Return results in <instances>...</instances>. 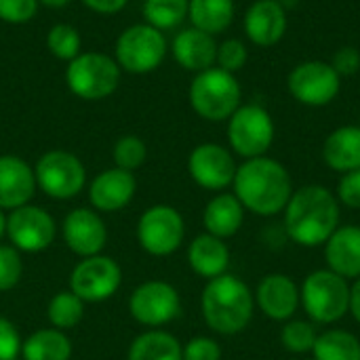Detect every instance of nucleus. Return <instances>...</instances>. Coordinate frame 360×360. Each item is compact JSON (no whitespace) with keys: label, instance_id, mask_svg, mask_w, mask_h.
<instances>
[{"label":"nucleus","instance_id":"1","mask_svg":"<svg viewBox=\"0 0 360 360\" xmlns=\"http://www.w3.org/2000/svg\"><path fill=\"white\" fill-rule=\"evenodd\" d=\"M285 232L300 247H323L340 228L342 205L338 196L319 184L293 190L285 207Z\"/></svg>","mask_w":360,"mask_h":360},{"label":"nucleus","instance_id":"2","mask_svg":"<svg viewBox=\"0 0 360 360\" xmlns=\"http://www.w3.org/2000/svg\"><path fill=\"white\" fill-rule=\"evenodd\" d=\"M232 188L245 211L259 217H274L285 211L293 194V179L283 162L259 156L245 160L236 169Z\"/></svg>","mask_w":360,"mask_h":360},{"label":"nucleus","instance_id":"3","mask_svg":"<svg viewBox=\"0 0 360 360\" xmlns=\"http://www.w3.org/2000/svg\"><path fill=\"white\" fill-rule=\"evenodd\" d=\"M200 312L211 331L236 335L249 327L255 312V297L245 281L226 272L207 281L200 297Z\"/></svg>","mask_w":360,"mask_h":360},{"label":"nucleus","instance_id":"4","mask_svg":"<svg viewBox=\"0 0 360 360\" xmlns=\"http://www.w3.org/2000/svg\"><path fill=\"white\" fill-rule=\"evenodd\" d=\"M300 300L314 325H333L350 312V285L344 276L321 268L306 276Z\"/></svg>","mask_w":360,"mask_h":360},{"label":"nucleus","instance_id":"5","mask_svg":"<svg viewBox=\"0 0 360 360\" xmlns=\"http://www.w3.org/2000/svg\"><path fill=\"white\" fill-rule=\"evenodd\" d=\"M240 84L234 74L221 68H209L198 72L190 84L192 110L211 122L228 120L240 108Z\"/></svg>","mask_w":360,"mask_h":360},{"label":"nucleus","instance_id":"6","mask_svg":"<svg viewBox=\"0 0 360 360\" xmlns=\"http://www.w3.org/2000/svg\"><path fill=\"white\" fill-rule=\"evenodd\" d=\"M70 91L86 101L110 97L120 84V65L103 53H80L65 70Z\"/></svg>","mask_w":360,"mask_h":360},{"label":"nucleus","instance_id":"7","mask_svg":"<svg viewBox=\"0 0 360 360\" xmlns=\"http://www.w3.org/2000/svg\"><path fill=\"white\" fill-rule=\"evenodd\" d=\"M274 135L276 127L270 112L257 103L240 105L228 118L230 148L245 160L266 156V152L272 148Z\"/></svg>","mask_w":360,"mask_h":360},{"label":"nucleus","instance_id":"8","mask_svg":"<svg viewBox=\"0 0 360 360\" xmlns=\"http://www.w3.org/2000/svg\"><path fill=\"white\" fill-rule=\"evenodd\" d=\"M36 186L55 200H70L84 190L86 169L80 158L65 150L42 154L34 167Z\"/></svg>","mask_w":360,"mask_h":360},{"label":"nucleus","instance_id":"9","mask_svg":"<svg viewBox=\"0 0 360 360\" xmlns=\"http://www.w3.org/2000/svg\"><path fill=\"white\" fill-rule=\"evenodd\" d=\"M167 55L165 34L148 23L127 27L116 40V63L131 74L154 72Z\"/></svg>","mask_w":360,"mask_h":360},{"label":"nucleus","instance_id":"10","mask_svg":"<svg viewBox=\"0 0 360 360\" xmlns=\"http://www.w3.org/2000/svg\"><path fill=\"white\" fill-rule=\"evenodd\" d=\"M186 238V221L171 205H154L137 221V240L154 257L173 255Z\"/></svg>","mask_w":360,"mask_h":360},{"label":"nucleus","instance_id":"11","mask_svg":"<svg viewBox=\"0 0 360 360\" xmlns=\"http://www.w3.org/2000/svg\"><path fill=\"white\" fill-rule=\"evenodd\" d=\"M287 89L291 97L310 108L329 105L342 89V76L329 61L310 59L295 65L287 76Z\"/></svg>","mask_w":360,"mask_h":360},{"label":"nucleus","instance_id":"12","mask_svg":"<svg viewBox=\"0 0 360 360\" xmlns=\"http://www.w3.org/2000/svg\"><path fill=\"white\" fill-rule=\"evenodd\" d=\"M181 312L179 291L165 281L141 283L129 297V314L143 327L158 329L173 323Z\"/></svg>","mask_w":360,"mask_h":360},{"label":"nucleus","instance_id":"13","mask_svg":"<svg viewBox=\"0 0 360 360\" xmlns=\"http://www.w3.org/2000/svg\"><path fill=\"white\" fill-rule=\"evenodd\" d=\"M122 283L120 266L108 255H93L80 259L70 274V291L84 304H97L110 300Z\"/></svg>","mask_w":360,"mask_h":360},{"label":"nucleus","instance_id":"14","mask_svg":"<svg viewBox=\"0 0 360 360\" xmlns=\"http://www.w3.org/2000/svg\"><path fill=\"white\" fill-rule=\"evenodd\" d=\"M57 236L53 215L40 207L23 205L6 215V238L19 253H42Z\"/></svg>","mask_w":360,"mask_h":360},{"label":"nucleus","instance_id":"15","mask_svg":"<svg viewBox=\"0 0 360 360\" xmlns=\"http://www.w3.org/2000/svg\"><path fill=\"white\" fill-rule=\"evenodd\" d=\"M236 162L228 148L219 143H200L190 152L188 171L190 177L205 190L221 192L232 186L236 175Z\"/></svg>","mask_w":360,"mask_h":360},{"label":"nucleus","instance_id":"16","mask_svg":"<svg viewBox=\"0 0 360 360\" xmlns=\"http://www.w3.org/2000/svg\"><path fill=\"white\" fill-rule=\"evenodd\" d=\"M61 236L68 249L78 257L99 255L108 243V228L95 209H74L63 217Z\"/></svg>","mask_w":360,"mask_h":360},{"label":"nucleus","instance_id":"17","mask_svg":"<svg viewBox=\"0 0 360 360\" xmlns=\"http://www.w3.org/2000/svg\"><path fill=\"white\" fill-rule=\"evenodd\" d=\"M253 297H255V306L270 321H276V323L291 321L302 304L297 283L291 276L281 274V272L266 274L259 281Z\"/></svg>","mask_w":360,"mask_h":360},{"label":"nucleus","instance_id":"18","mask_svg":"<svg viewBox=\"0 0 360 360\" xmlns=\"http://www.w3.org/2000/svg\"><path fill=\"white\" fill-rule=\"evenodd\" d=\"M137 192V181L131 171L112 167L99 173L89 186V200L97 213H116L124 209Z\"/></svg>","mask_w":360,"mask_h":360},{"label":"nucleus","instance_id":"19","mask_svg":"<svg viewBox=\"0 0 360 360\" xmlns=\"http://www.w3.org/2000/svg\"><path fill=\"white\" fill-rule=\"evenodd\" d=\"M34 169L19 156L4 154L0 156V209L13 211L23 205H30L36 192Z\"/></svg>","mask_w":360,"mask_h":360},{"label":"nucleus","instance_id":"20","mask_svg":"<svg viewBox=\"0 0 360 360\" xmlns=\"http://www.w3.org/2000/svg\"><path fill=\"white\" fill-rule=\"evenodd\" d=\"M287 11L278 0H255L245 15V34L257 46H274L287 32Z\"/></svg>","mask_w":360,"mask_h":360},{"label":"nucleus","instance_id":"21","mask_svg":"<svg viewBox=\"0 0 360 360\" xmlns=\"http://www.w3.org/2000/svg\"><path fill=\"white\" fill-rule=\"evenodd\" d=\"M325 247L327 268L346 281H356L360 276V226H340Z\"/></svg>","mask_w":360,"mask_h":360},{"label":"nucleus","instance_id":"22","mask_svg":"<svg viewBox=\"0 0 360 360\" xmlns=\"http://www.w3.org/2000/svg\"><path fill=\"white\" fill-rule=\"evenodd\" d=\"M173 57L175 61L190 72H205L213 68L217 61V42L211 34L198 30V27H186L181 30L173 40Z\"/></svg>","mask_w":360,"mask_h":360},{"label":"nucleus","instance_id":"23","mask_svg":"<svg viewBox=\"0 0 360 360\" xmlns=\"http://www.w3.org/2000/svg\"><path fill=\"white\" fill-rule=\"evenodd\" d=\"M188 264L194 274L205 281H213L228 272L230 249L221 238L213 234H198L188 247Z\"/></svg>","mask_w":360,"mask_h":360},{"label":"nucleus","instance_id":"24","mask_svg":"<svg viewBox=\"0 0 360 360\" xmlns=\"http://www.w3.org/2000/svg\"><path fill=\"white\" fill-rule=\"evenodd\" d=\"M245 221V207L234 194L221 192L213 196L202 213V226L207 234H213L221 240L232 238Z\"/></svg>","mask_w":360,"mask_h":360},{"label":"nucleus","instance_id":"25","mask_svg":"<svg viewBox=\"0 0 360 360\" xmlns=\"http://www.w3.org/2000/svg\"><path fill=\"white\" fill-rule=\"evenodd\" d=\"M323 160L342 175L360 169V127L344 124L329 133L323 143Z\"/></svg>","mask_w":360,"mask_h":360},{"label":"nucleus","instance_id":"26","mask_svg":"<svg viewBox=\"0 0 360 360\" xmlns=\"http://www.w3.org/2000/svg\"><path fill=\"white\" fill-rule=\"evenodd\" d=\"M127 360H184V346L173 333L150 329L131 342Z\"/></svg>","mask_w":360,"mask_h":360},{"label":"nucleus","instance_id":"27","mask_svg":"<svg viewBox=\"0 0 360 360\" xmlns=\"http://www.w3.org/2000/svg\"><path fill=\"white\" fill-rule=\"evenodd\" d=\"M23 360H70L72 359V342L65 331L59 329H40L27 335L21 344Z\"/></svg>","mask_w":360,"mask_h":360},{"label":"nucleus","instance_id":"28","mask_svg":"<svg viewBox=\"0 0 360 360\" xmlns=\"http://www.w3.org/2000/svg\"><path fill=\"white\" fill-rule=\"evenodd\" d=\"M234 0H190L188 17L194 27L215 36L228 30L234 21Z\"/></svg>","mask_w":360,"mask_h":360},{"label":"nucleus","instance_id":"29","mask_svg":"<svg viewBox=\"0 0 360 360\" xmlns=\"http://www.w3.org/2000/svg\"><path fill=\"white\" fill-rule=\"evenodd\" d=\"M314 360H360V340L346 329L319 333L312 348Z\"/></svg>","mask_w":360,"mask_h":360},{"label":"nucleus","instance_id":"30","mask_svg":"<svg viewBox=\"0 0 360 360\" xmlns=\"http://www.w3.org/2000/svg\"><path fill=\"white\" fill-rule=\"evenodd\" d=\"M46 319L53 329L70 331L84 319V302L72 291H59L51 297L46 306Z\"/></svg>","mask_w":360,"mask_h":360},{"label":"nucleus","instance_id":"31","mask_svg":"<svg viewBox=\"0 0 360 360\" xmlns=\"http://www.w3.org/2000/svg\"><path fill=\"white\" fill-rule=\"evenodd\" d=\"M190 0H146L143 17L146 23L156 30H173L188 17Z\"/></svg>","mask_w":360,"mask_h":360},{"label":"nucleus","instance_id":"32","mask_svg":"<svg viewBox=\"0 0 360 360\" xmlns=\"http://www.w3.org/2000/svg\"><path fill=\"white\" fill-rule=\"evenodd\" d=\"M316 340H319V331H316L314 323H310V321L291 319L281 329V344L291 354H308V352H312Z\"/></svg>","mask_w":360,"mask_h":360},{"label":"nucleus","instance_id":"33","mask_svg":"<svg viewBox=\"0 0 360 360\" xmlns=\"http://www.w3.org/2000/svg\"><path fill=\"white\" fill-rule=\"evenodd\" d=\"M46 46L57 59L72 61L80 55L82 40H80V34L76 27H72L68 23H57L46 34Z\"/></svg>","mask_w":360,"mask_h":360},{"label":"nucleus","instance_id":"34","mask_svg":"<svg viewBox=\"0 0 360 360\" xmlns=\"http://www.w3.org/2000/svg\"><path fill=\"white\" fill-rule=\"evenodd\" d=\"M112 158H114V167L133 173L146 162L148 148H146L143 139H139L137 135H124L114 143Z\"/></svg>","mask_w":360,"mask_h":360},{"label":"nucleus","instance_id":"35","mask_svg":"<svg viewBox=\"0 0 360 360\" xmlns=\"http://www.w3.org/2000/svg\"><path fill=\"white\" fill-rule=\"evenodd\" d=\"M23 274L21 253L13 245H0V293L19 285Z\"/></svg>","mask_w":360,"mask_h":360},{"label":"nucleus","instance_id":"36","mask_svg":"<svg viewBox=\"0 0 360 360\" xmlns=\"http://www.w3.org/2000/svg\"><path fill=\"white\" fill-rule=\"evenodd\" d=\"M247 59H249L247 46L238 38H230V40H224L221 44H217V63H219L217 68L234 74L245 68Z\"/></svg>","mask_w":360,"mask_h":360},{"label":"nucleus","instance_id":"37","mask_svg":"<svg viewBox=\"0 0 360 360\" xmlns=\"http://www.w3.org/2000/svg\"><path fill=\"white\" fill-rule=\"evenodd\" d=\"M36 11L38 0H0V19L6 23H27Z\"/></svg>","mask_w":360,"mask_h":360},{"label":"nucleus","instance_id":"38","mask_svg":"<svg viewBox=\"0 0 360 360\" xmlns=\"http://www.w3.org/2000/svg\"><path fill=\"white\" fill-rule=\"evenodd\" d=\"M184 360H221V346L213 338H192L184 346Z\"/></svg>","mask_w":360,"mask_h":360},{"label":"nucleus","instance_id":"39","mask_svg":"<svg viewBox=\"0 0 360 360\" xmlns=\"http://www.w3.org/2000/svg\"><path fill=\"white\" fill-rule=\"evenodd\" d=\"M335 196H338L340 205H344L348 209H360V169L342 175Z\"/></svg>","mask_w":360,"mask_h":360},{"label":"nucleus","instance_id":"40","mask_svg":"<svg viewBox=\"0 0 360 360\" xmlns=\"http://www.w3.org/2000/svg\"><path fill=\"white\" fill-rule=\"evenodd\" d=\"M21 335L17 331V327L0 316V360H15L21 354Z\"/></svg>","mask_w":360,"mask_h":360},{"label":"nucleus","instance_id":"41","mask_svg":"<svg viewBox=\"0 0 360 360\" xmlns=\"http://www.w3.org/2000/svg\"><path fill=\"white\" fill-rule=\"evenodd\" d=\"M333 70L340 76H352L360 70V51L356 46H342L335 51L333 59H331Z\"/></svg>","mask_w":360,"mask_h":360},{"label":"nucleus","instance_id":"42","mask_svg":"<svg viewBox=\"0 0 360 360\" xmlns=\"http://www.w3.org/2000/svg\"><path fill=\"white\" fill-rule=\"evenodd\" d=\"M129 0H82L84 6H89L91 11L95 13H101V15H112V13H118L124 8Z\"/></svg>","mask_w":360,"mask_h":360},{"label":"nucleus","instance_id":"43","mask_svg":"<svg viewBox=\"0 0 360 360\" xmlns=\"http://www.w3.org/2000/svg\"><path fill=\"white\" fill-rule=\"evenodd\" d=\"M350 314L360 325V276L354 281V285H350Z\"/></svg>","mask_w":360,"mask_h":360},{"label":"nucleus","instance_id":"44","mask_svg":"<svg viewBox=\"0 0 360 360\" xmlns=\"http://www.w3.org/2000/svg\"><path fill=\"white\" fill-rule=\"evenodd\" d=\"M72 0H38V4H44V6H49V8H63V6H68Z\"/></svg>","mask_w":360,"mask_h":360},{"label":"nucleus","instance_id":"45","mask_svg":"<svg viewBox=\"0 0 360 360\" xmlns=\"http://www.w3.org/2000/svg\"><path fill=\"white\" fill-rule=\"evenodd\" d=\"M4 236H6V215H4V211L0 209V243H2Z\"/></svg>","mask_w":360,"mask_h":360},{"label":"nucleus","instance_id":"46","mask_svg":"<svg viewBox=\"0 0 360 360\" xmlns=\"http://www.w3.org/2000/svg\"><path fill=\"white\" fill-rule=\"evenodd\" d=\"M278 4L287 11V8H291V6H295L297 4V0H278Z\"/></svg>","mask_w":360,"mask_h":360},{"label":"nucleus","instance_id":"47","mask_svg":"<svg viewBox=\"0 0 360 360\" xmlns=\"http://www.w3.org/2000/svg\"><path fill=\"white\" fill-rule=\"evenodd\" d=\"M15 360H23V359H21V354H19V356H17V359H15Z\"/></svg>","mask_w":360,"mask_h":360}]
</instances>
